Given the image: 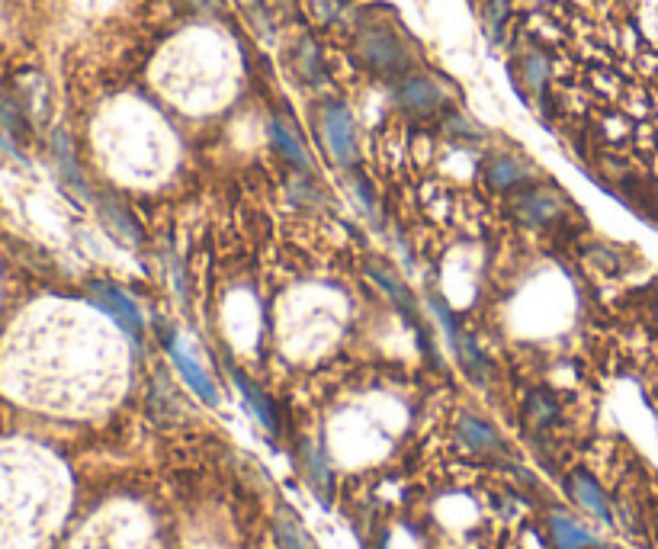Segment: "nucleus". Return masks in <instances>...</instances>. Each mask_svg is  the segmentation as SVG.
I'll use <instances>...</instances> for the list:
<instances>
[{
    "instance_id": "dca6fc26",
    "label": "nucleus",
    "mask_w": 658,
    "mask_h": 549,
    "mask_svg": "<svg viewBox=\"0 0 658 549\" xmlns=\"http://www.w3.org/2000/svg\"><path fill=\"white\" fill-rule=\"evenodd\" d=\"M187 3H193V7H200V10H213L219 0H187Z\"/></svg>"
},
{
    "instance_id": "20e7f679",
    "label": "nucleus",
    "mask_w": 658,
    "mask_h": 549,
    "mask_svg": "<svg viewBox=\"0 0 658 549\" xmlns=\"http://www.w3.org/2000/svg\"><path fill=\"white\" fill-rule=\"evenodd\" d=\"M170 354H174V363L180 367L183 380L193 385V392H200L210 405H216V385H213V380L200 370V363H196L183 347H170Z\"/></svg>"
},
{
    "instance_id": "9b49d317",
    "label": "nucleus",
    "mask_w": 658,
    "mask_h": 549,
    "mask_svg": "<svg viewBox=\"0 0 658 549\" xmlns=\"http://www.w3.org/2000/svg\"><path fill=\"white\" fill-rule=\"evenodd\" d=\"M459 438L466 440L469 446H476V450H486V446L494 443V431L489 425L476 421V418H463L459 421Z\"/></svg>"
},
{
    "instance_id": "2eb2a0df",
    "label": "nucleus",
    "mask_w": 658,
    "mask_h": 549,
    "mask_svg": "<svg viewBox=\"0 0 658 549\" xmlns=\"http://www.w3.org/2000/svg\"><path fill=\"white\" fill-rule=\"evenodd\" d=\"M507 13H511V0H492V3H489V23H492V26H501V20H504Z\"/></svg>"
},
{
    "instance_id": "9d476101",
    "label": "nucleus",
    "mask_w": 658,
    "mask_h": 549,
    "mask_svg": "<svg viewBox=\"0 0 658 549\" xmlns=\"http://www.w3.org/2000/svg\"><path fill=\"white\" fill-rule=\"evenodd\" d=\"M521 213H527L534 222H547L559 213V203L549 200L547 193H527V196L521 200Z\"/></svg>"
},
{
    "instance_id": "423d86ee",
    "label": "nucleus",
    "mask_w": 658,
    "mask_h": 549,
    "mask_svg": "<svg viewBox=\"0 0 658 549\" xmlns=\"http://www.w3.org/2000/svg\"><path fill=\"white\" fill-rule=\"evenodd\" d=\"M575 494H578V501H582L595 517H601L603 524H613V514H610V508H607V498H603L601 489H598L588 476H578V479H575Z\"/></svg>"
},
{
    "instance_id": "ddd939ff",
    "label": "nucleus",
    "mask_w": 658,
    "mask_h": 549,
    "mask_svg": "<svg viewBox=\"0 0 658 549\" xmlns=\"http://www.w3.org/2000/svg\"><path fill=\"white\" fill-rule=\"evenodd\" d=\"M274 142L276 148H279V155H286L289 162L296 167H309V158H306V152L299 148V142L292 139V132L289 129H283V126H274Z\"/></svg>"
},
{
    "instance_id": "f257e3e1",
    "label": "nucleus",
    "mask_w": 658,
    "mask_h": 549,
    "mask_svg": "<svg viewBox=\"0 0 658 549\" xmlns=\"http://www.w3.org/2000/svg\"><path fill=\"white\" fill-rule=\"evenodd\" d=\"M325 139H328L331 155L340 162V165H354L357 162V132H354V119L344 107H328L325 110Z\"/></svg>"
},
{
    "instance_id": "f8f14e48",
    "label": "nucleus",
    "mask_w": 658,
    "mask_h": 549,
    "mask_svg": "<svg viewBox=\"0 0 658 549\" xmlns=\"http://www.w3.org/2000/svg\"><path fill=\"white\" fill-rule=\"evenodd\" d=\"M527 177V170L517 165V162H511V158H501V162H494L489 167V180H492L494 187H514V183H521Z\"/></svg>"
},
{
    "instance_id": "39448f33",
    "label": "nucleus",
    "mask_w": 658,
    "mask_h": 549,
    "mask_svg": "<svg viewBox=\"0 0 658 549\" xmlns=\"http://www.w3.org/2000/svg\"><path fill=\"white\" fill-rule=\"evenodd\" d=\"M402 104L408 107V110L415 112H428L434 110L440 104V94L438 87L431 84V81H408L405 87H402Z\"/></svg>"
},
{
    "instance_id": "6e6552de",
    "label": "nucleus",
    "mask_w": 658,
    "mask_h": 549,
    "mask_svg": "<svg viewBox=\"0 0 658 549\" xmlns=\"http://www.w3.org/2000/svg\"><path fill=\"white\" fill-rule=\"evenodd\" d=\"M552 537L559 540L562 549H578L591 544V534L578 524H572L569 517H552Z\"/></svg>"
},
{
    "instance_id": "f03ea898",
    "label": "nucleus",
    "mask_w": 658,
    "mask_h": 549,
    "mask_svg": "<svg viewBox=\"0 0 658 549\" xmlns=\"http://www.w3.org/2000/svg\"><path fill=\"white\" fill-rule=\"evenodd\" d=\"M94 302L112 315L122 329L129 331L132 337H142V315H139V309H135V302L132 299H125L119 289H112V286H94Z\"/></svg>"
},
{
    "instance_id": "0eeeda50",
    "label": "nucleus",
    "mask_w": 658,
    "mask_h": 549,
    "mask_svg": "<svg viewBox=\"0 0 658 549\" xmlns=\"http://www.w3.org/2000/svg\"><path fill=\"white\" fill-rule=\"evenodd\" d=\"M238 380V389L244 392V398H248V405H251V411L258 415V421L267 428V431H276V421H274V408H271V402L264 398V392L258 389V385L251 383V380H244L241 373L235 377Z\"/></svg>"
},
{
    "instance_id": "4468645a",
    "label": "nucleus",
    "mask_w": 658,
    "mask_h": 549,
    "mask_svg": "<svg viewBox=\"0 0 658 549\" xmlns=\"http://www.w3.org/2000/svg\"><path fill=\"white\" fill-rule=\"evenodd\" d=\"M306 460H309V473H312V479H315V486H319V492H325L328 489V473H325V460L312 450V446H306Z\"/></svg>"
},
{
    "instance_id": "7ed1b4c3",
    "label": "nucleus",
    "mask_w": 658,
    "mask_h": 549,
    "mask_svg": "<svg viewBox=\"0 0 658 549\" xmlns=\"http://www.w3.org/2000/svg\"><path fill=\"white\" fill-rule=\"evenodd\" d=\"M363 56H367L370 64L383 68V71H398L405 64V56H402L398 43L392 36H385V33H370L363 39Z\"/></svg>"
},
{
    "instance_id": "1a4fd4ad",
    "label": "nucleus",
    "mask_w": 658,
    "mask_h": 549,
    "mask_svg": "<svg viewBox=\"0 0 658 549\" xmlns=\"http://www.w3.org/2000/svg\"><path fill=\"white\" fill-rule=\"evenodd\" d=\"M276 537H279V544L286 549H312V540L299 530V524L289 517V511H283L276 517Z\"/></svg>"
}]
</instances>
